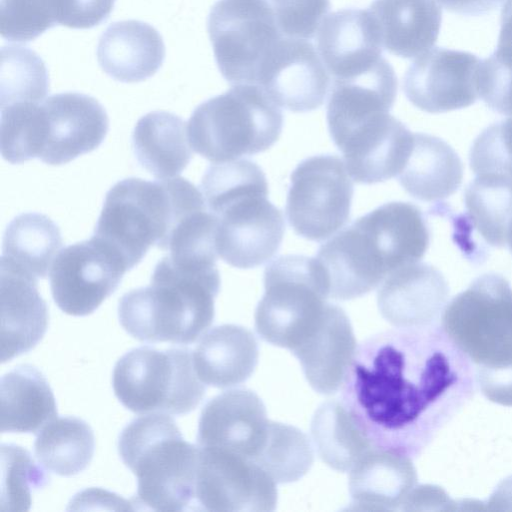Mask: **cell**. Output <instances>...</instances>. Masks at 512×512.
I'll return each mask as SVG.
<instances>
[{
  "instance_id": "cell-21",
  "label": "cell",
  "mask_w": 512,
  "mask_h": 512,
  "mask_svg": "<svg viewBox=\"0 0 512 512\" xmlns=\"http://www.w3.org/2000/svg\"><path fill=\"white\" fill-rule=\"evenodd\" d=\"M382 47L377 23L368 9L332 12L317 30V50L333 80L372 68L383 58Z\"/></svg>"
},
{
  "instance_id": "cell-27",
  "label": "cell",
  "mask_w": 512,
  "mask_h": 512,
  "mask_svg": "<svg viewBox=\"0 0 512 512\" xmlns=\"http://www.w3.org/2000/svg\"><path fill=\"white\" fill-rule=\"evenodd\" d=\"M368 10L391 54L417 58L437 41L442 21L438 0H373Z\"/></svg>"
},
{
  "instance_id": "cell-38",
  "label": "cell",
  "mask_w": 512,
  "mask_h": 512,
  "mask_svg": "<svg viewBox=\"0 0 512 512\" xmlns=\"http://www.w3.org/2000/svg\"><path fill=\"white\" fill-rule=\"evenodd\" d=\"M1 470V512L29 510L33 492L49 479L26 449L13 444L1 445Z\"/></svg>"
},
{
  "instance_id": "cell-6",
  "label": "cell",
  "mask_w": 512,
  "mask_h": 512,
  "mask_svg": "<svg viewBox=\"0 0 512 512\" xmlns=\"http://www.w3.org/2000/svg\"><path fill=\"white\" fill-rule=\"evenodd\" d=\"M265 293L255 328L265 341L293 351L319 327L329 303V284L316 258L289 254L264 271Z\"/></svg>"
},
{
  "instance_id": "cell-48",
  "label": "cell",
  "mask_w": 512,
  "mask_h": 512,
  "mask_svg": "<svg viewBox=\"0 0 512 512\" xmlns=\"http://www.w3.org/2000/svg\"><path fill=\"white\" fill-rule=\"evenodd\" d=\"M497 48L512 52V0H506L501 11Z\"/></svg>"
},
{
  "instance_id": "cell-9",
  "label": "cell",
  "mask_w": 512,
  "mask_h": 512,
  "mask_svg": "<svg viewBox=\"0 0 512 512\" xmlns=\"http://www.w3.org/2000/svg\"><path fill=\"white\" fill-rule=\"evenodd\" d=\"M113 389L119 401L138 414H186L205 394L191 350L186 347L132 349L114 367Z\"/></svg>"
},
{
  "instance_id": "cell-34",
  "label": "cell",
  "mask_w": 512,
  "mask_h": 512,
  "mask_svg": "<svg viewBox=\"0 0 512 512\" xmlns=\"http://www.w3.org/2000/svg\"><path fill=\"white\" fill-rule=\"evenodd\" d=\"M36 435L35 456L39 463L55 474H78L92 460L94 433L82 419L73 416L57 417Z\"/></svg>"
},
{
  "instance_id": "cell-31",
  "label": "cell",
  "mask_w": 512,
  "mask_h": 512,
  "mask_svg": "<svg viewBox=\"0 0 512 512\" xmlns=\"http://www.w3.org/2000/svg\"><path fill=\"white\" fill-rule=\"evenodd\" d=\"M0 430L37 434L57 418L53 392L44 375L31 365H21L1 378Z\"/></svg>"
},
{
  "instance_id": "cell-23",
  "label": "cell",
  "mask_w": 512,
  "mask_h": 512,
  "mask_svg": "<svg viewBox=\"0 0 512 512\" xmlns=\"http://www.w3.org/2000/svg\"><path fill=\"white\" fill-rule=\"evenodd\" d=\"M1 362L30 351L44 336L48 309L37 279L0 260Z\"/></svg>"
},
{
  "instance_id": "cell-42",
  "label": "cell",
  "mask_w": 512,
  "mask_h": 512,
  "mask_svg": "<svg viewBox=\"0 0 512 512\" xmlns=\"http://www.w3.org/2000/svg\"><path fill=\"white\" fill-rule=\"evenodd\" d=\"M477 88L479 97L489 108L512 116V52L496 48L481 61Z\"/></svg>"
},
{
  "instance_id": "cell-46",
  "label": "cell",
  "mask_w": 512,
  "mask_h": 512,
  "mask_svg": "<svg viewBox=\"0 0 512 512\" xmlns=\"http://www.w3.org/2000/svg\"><path fill=\"white\" fill-rule=\"evenodd\" d=\"M504 0H438L448 11L462 15H482L497 8Z\"/></svg>"
},
{
  "instance_id": "cell-26",
  "label": "cell",
  "mask_w": 512,
  "mask_h": 512,
  "mask_svg": "<svg viewBox=\"0 0 512 512\" xmlns=\"http://www.w3.org/2000/svg\"><path fill=\"white\" fill-rule=\"evenodd\" d=\"M165 58L159 32L139 20H124L107 27L99 38L97 60L110 77L126 83L153 76Z\"/></svg>"
},
{
  "instance_id": "cell-10",
  "label": "cell",
  "mask_w": 512,
  "mask_h": 512,
  "mask_svg": "<svg viewBox=\"0 0 512 512\" xmlns=\"http://www.w3.org/2000/svg\"><path fill=\"white\" fill-rule=\"evenodd\" d=\"M207 31L219 71L231 85H255L266 55L287 38L265 0H218L210 10Z\"/></svg>"
},
{
  "instance_id": "cell-33",
  "label": "cell",
  "mask_w": 512,
  "mask_h": 512,
  "mask_svg": "<svg viewBox=\"0 0 512 512\" xmlns=\"http://www.w3.org/2000/svg\"><path fill=\"white\" fill-rule=\"evenodd\" d=\"M311 435L319 457L334 470L345 472L373 446L357 427L338 400H328L318 407Z\"/></svg>"
},
{
  "instance_id": "cell-18",
  "label": "cell",
  "mask_w": 512,
  "mask_h": 512,
  "mask_svg": "<svg viewBox=\"0 0 512 512\" xmlns=\"http://www.w3.org/2000/svg\"><path fill=\"white\" fill-rule=\"evenodd\" d=\"M269 421L263 402L251 390L223 392L202 409L197 446L221 449L252 461L265 443Z\"/></svg>"
},
{
  "instance_id": "cell-11",
  "label": "cell",
  "mask_w": 512,
  "mask_h": 512,
  "mask_svg": "<svg viewBox=\"0 0 512 512\" xmlns=\"http://www.w3.org/2000/svg\"><path fill=\"white\" fill-rule=\"evenodd\" d=\"M353 182L336 155H316L301 161L291 174L286 216L296 234L323 241L349 220Z\"/></svg>"
},
{
  "instance_id": "cell-16",
  "label": "cell",
  "mask_w": 512,
  "mask_h": 512,
  "mask_svg": "<svg viewBox=\"0 0 512 512\" xmlns=\"http://www.w3.org/2000/svg\"><path fill=\"white\" fill-rule=\"evenodd\" d=\"M41 151L39 159L61 165L95 150L104 140L109 120L103 106L93 97L65 92L41 103Z\"/></svg>"
},
{
  "instance_id": "cell-15",
  "label": "cell",
  "mask_w": 512,
  "mask_h": 512,
  "mask_svg": "<svg viewBox=\"0 0 512 512\" xmlns=\"http://www.w3.org/2000/svg\"><path fill=\"white\" fill-rule=\"evenodd\" d=\"M255 85L278 106L308 112L323 104L330 77L310 40L284 38L260 64Z\"/></svg>"
},
{
  "instance_id": "cell-25",
  "label": "cell",
  "mask_w": 512,
  "mask_h": 512,
  "mask_svg": "<svg viewBox=\"0 0 512 512\" xmlns=\"http://www.w3.org/2000/svg\"><path fill=\"white\" fill-rule=\"evenodd\" d=\"M417 484L410 457L372 447L351 468L349 492L352 510H401Z\"/></svg>"
},
{
  "instance_id": "cell-14",
  "label": "cell",
  "mask_w": 512,
  "mask_h": 512,
  "mask_svg": "<svg viewBox=\"0 0 512 512\" xmlns=\"http://www.w3.org/2000/svg\"><path fill=\"white\" fill-rule=\"evenodd\" d=\"M481 60L469 52L440 47L417 57L403 77V91L417 108L442 113L468 107L479 97Z\"/></svg>"
},
{
  "instance_id": "cell-4",
  "label": "cell",
  "mask_w": 512,
  "mask_h": 512,
  "mask_svg": "<svg viewBox=\"0 0 512 512\" xmlns=\"http://www.w3.org/2000/svg\"><path fill=\"white\" fill-rule=\"evenodd\" d=\"M118 452L137 477L132 500L157 511H182L195 500L199 449L166 413H148L121 432Z\"/></svg>"
},
{
  "instance_id": "cell-8",
  "label": "cell",
  "mask_w": 512,
  "mask_h": 512,
  "mask_svg": "<svg viewBox=\"0 0 512 512\" xmlns=\"http://www.w3.org/2000/svg\"><path fill=\"white\" fill-rule=\"evenodd\" d=\"M176 215L169 179L126 178L107 192L93 236L115 250L131 270L153 245L165 249Z\"/></svg>"
},
{
  "instance_id": "cell-20",
  "label": "cell",
  "mask_w": 512,
  "mask_h": 512,
  "mask_svg": "<svg viewBox=\"0 0 512 512\" xmlns=\"http://www.w3.org/2000/svg\"><path fill=\"white\" fill-rule=\"evenodd\" d=\"M449 296L443 274L425 262L391 272L380 284L377 304L382 317L396 328L431 326Z\"/></svg>"
},
{
  "instance_id": "cell-43",
  "label": "cell",
  "mask_w": 512,
  "mask_h": 512,
  "mask_svg": "<svg viewBox=\"0 0 512 512\" xmlns=\"http://www.w3.org/2000/svg\"><path fill=\"white\" fill-rule=\"evenodd\" d=\"M283 36L312 39L330 8V0H265Z\"/></svg>"
},
{
  "instance_id": "cell-40",
  "label": "cell",
  "mask_w": 512,
  "mask_h": 512,
  "mask_svg": "<svg viewBox=\"0 0 512 512\" xmlns=\"http://www.w3.org/2000/svg\"><path fill=\"white\" fill-rule=\"evenodd\" d=\"M63 0H0V33L24 43L60 24Z\"/></svg>"
},
{
  "instance_id": "cell-12",
  "label": "cell",
  "mask_w": 512,
  "mask_h": 512,
  "mask_svg": "<svg viewBox=\"0 0 512 512\" xmlns=\"http://www.w3.org/2000/svg\"><path fill=\"white\" fill-rule=\"evenodd\" d=\"M129 271L122 257L95 236L62 249L50 270L57 306L73 316L96 310Z\"/></svg>"
},
{
  "instance_id": "cell-3",
  "label": "cell",
  "mask_w": 512,
  "mask_h": 512,
  "mask_svg": "<svg viewBox=\"0 0 512 512\" xmlns=\"http://www.w3.org/2000/svg\"><path fill=\"white\" fill-rule=\"evenodd\" d=\"M208 210L216 217L218 256L236 268H254L278 251L285 232L280 209L268 200L262 169L242 159L211 165L201 181Z\"/></svg>"
},
{
  "instance_id": "cell-30",
  "label": "cell",
  "mask_w": 512,
  "mask_h": 512,
  "mask_svg": "<svg viewBox=\"0 0 512 512\" xmlns=\"http://www.w3.org/2000/svg\"><path fill=\"white\" fill-rule=\"evenodd\" d=\"M132 147L140 165L158 179L178 176L192 156L186 123L166 111H153L138 120Z\"/></svg>"
},
{
  "instance_id": "cell-39",
  "label": "cell",
  "mask_w": 512,
  "mask_h": 512,
  "mask_svg": "<svg viewBox=\"0 0 512 512\" xmlns=\"http://www.w3.org/2000/svg\"><path fill=\"white\" fill-rule=\"evenodd\" d=\"M41 102H20L1 107L0 148L3 158L20 164L40 154Z\"/></svg>"
},
{
  "instance_id": "cell-47",
  "label": "cell",
  "mask_w": 512,
  "mask_h": 512,
  "mask_svg": "<svg viewBox=\"0 0 512 512\" xmlns=\"http://www.w3.org/2000/svg\"><path fill=\"white\" fill-rule=\"evenodd\" d=\"M488 510H512V476L502 481L487 502Z\"/></svg>"
},
{
  "instance_id": "cell-37",
  "label": "cell",
  "mask_w": 512,
  "mask_h": 512,
  "mask_svg": "<svg viewBox=\"0 0 512 512\" xmlns=\"http://www.w3.org/2000/svg\"><path fill=\"white\" fill-rule=\"evenodd\" d=\"M0 107L42 102L49 92L45 63L26 47L4 46L0 52Z\"/></svg>"
},
{
  "instance_id": "cell-24",
  "label": "cell",
  "mask_w": 512,
  "mask_h": 512,
  "mask_svg": "<svg viewBox=\"0 0 512 512\" xmlns=\"http://www.w3.org/2000/svg\"><path fill=\"white\" fill-rule=\"evenodd\" d=\"M357 348L344 310L328 304L316 331L291 351L299 360L311 387L325 395L337 392Z\"/></svg>"
},
{
  "instance_id": "cell-7",
  "label": "cell",
  "mask_w": 512,
  "mask_h": 512,
  "mask_svg": "<svg viewBox=\"0 0 512 512\" xmlns=\"http://www.w3.org/2000/svg\"><path fill=\"white\" fill-rule=\"evenodd\" d=\"M441 323L475 376L512 369V288L502 275L476 278L446 306Z\"/></svg>"
},
{
  "instance_id": "cell-22",
  "label": "cell",
  "mask_w": 512,
  "mask_h": 512,
  "mask_svg": "<svg viewBox=\"0 0 512 512\" xmlns=\"http://www.w3.org/2000/svg\"><path fill=\"white\" fill-rule=\"evenodd\" d=\"M398 82L391 64L382 58L369 70L333 80L327 103V124L337 146L372 118L388 113L396 99Z\"/></svg>"
},
{
  "instance_id": "cell-44",
  "label": "cell",
  "mask_w": 512,
  "mask_h": 512,
  "mask_svg": "<svg viewBox=\"0 0 512 512\" xmlns=\"http://www.w3.org/2000/svg\"><path fill=\"white\" fill-rule=\"evenodd\" d=\"M452 501L441 487L433 485L415 486L404 501L402 511L455 510Z\"/></svg>"
},
{
  "instance_id": "cell-49",
  "label": "cell",
  "mask_w": 512,
  "mask_h": 512,
  "mask_svg": "<svg viewBox=\"0 0 512 512\" xmlns=\"http://www.w3.org/2000/svg\"><path fill=\"white\" fill-rule=\"evenodd\" d=\"M505 247H507L512 254V218L506 232Z\"/></svg>"
},
{
  "instance_id": "cell-45",
  "label": "cell",
  "mask_w": 512,
  "mask_h": 512,
  "mask_svg": "<svg viewBox=\"0 0 512 512\" xmlns=\"http://www.w3.org/2000/svg\"><path fill=\"white\" fill-rule=\"evenodd\" d=\"M480 390L490 401L512 406V369L476 376Z\"/></svg>"
},
{
  "instance_id": "cell-2",
  "label": "cell",
  "mask_w": 512,
  "mask_h": 512,
  "mask_svg": "<svg viewBox=\"0 0 512 512\" xmlns=\"http://www.w3.org/2000/svg\"><path fill=\"white\" fill-rule=\"evenodd\" d=\"M219 289L216 260L167 255L155 266L148 286L121 297L118 317L139 341L190 344L213 322Z\"/></svg>"
},
{
  "instance_id": "cell-36",
  "label": "cell",
  "mask_w": 512,
  "mask_h": 512,
  "mask_svg": "<svg viewBox=\"0 0 512 512\" xmlns=\"http://www.w3.org/2000/svg\"><path fill=\"white\" fill-rule=\"evenodd\" d=\"M314 460L309 438L294 426L269 421L265 443L252 460L276 483L302 478Z\"/></svg>"
},
{
  "instance_id": "cell-13",
  "label": "cell",
  "mask_w": 512,
  "mask_h": 512,
  "mask_svg": "<svg viewBox=\"0 0 512 512\" xmlns=\"http://www.w3.org/2000/svg\"><path fill=\"white\" fill-rule=\"evenodd\" d=\"M195 500L216 512H266L277 503L276 482L256 463L216 448L199 447Z\"/></svg>"
},
{
  "instance_id": "cell-28",
  "label": "cell",
  "mask_w": 512,
  "mask_h": 512,
  "mask_svg": "<svg viewBox=\"0 0 512 512\" xmlns=\"http://www.w3.org/2000/svg\"><path fill=\"white\" fill-rule=\"evenodd\" d=\"M258 354L253 333L234 324L206 332L192 353L198 378L216 388L236 386L247 380L257 366Z\"/></svg>"
},
{
  "instance_id": "cell-17",
  "label": "cell",
  "mask_w": 512,
  "mask_h": 512,
  "mask_svg": "<svg viewBox=\"0 0 512 512\" xmlns=\"http://www.w3.org/2000/svg\"><path fill=\"white\" fill-rule=\"evenodd\" d=\"M329 284V297H361L391 273L374 236L361 217L321 245L315 257Z\"/></svg>"
},
{
  "instance_id": "cell-19",
  "label": "cell",
  "mask_w": 512,
  "mask_h": 512,
  "mask_svg": "<svg viewBox=\"0 0 512 512\" xmlns=\"http://www.w3.org/2000/svg\"><path fill=\"white\" fill-rule=\"evenodd\" d=\"M410 130L389 112L352 131L337 147L350 177L374 184L398 176L413 146Z\"/></svg>"
},
{
  "instance_id": "cell-41",
  "label": "cell",
  "mask_w": 512,
  "mask_h": 512,
  "mask_svg": "<svg viewBox=\"0 0 512 512\" xmlns=\"http://www.w3.org/2000/svg\"><path fill=\"white\" fill-rule=\"evenodd\" d=\"M469 157L475 175L512 178V116L486 127L474 140Z\"/></svg>"
},
{
  "instance_id": "cell-29",
  "label": "cell",
  "mask_w": 512,
  "mask_h": 512,
  "mask_svg": "<svg viewBox=\"0 0 512 512\" xmlns=\"http://www.w3.org/2000/svg\"><path fill=\"white\" fill-rule=\"evenodd\" d=\"M397 177L412 197L435 202L449 197L460 187L463 164L454 149L442 139L414 133L410 155Z\"/></svg>"
},
{
  "instance_id": "cell-5",
  "label": "cell",
  "mask_w": 512,
  "mask_h": 512,
  "mask_svg": "<svg viewBox=\"0 0 512 512\" xmlns=\"http://www.w3.org/2000/svg\"><path fill=\"white\" fill-rule=\"evenodd\" d=\"M283 114L258 85H233L201 103L188 121L195 152L212 163L234 161L270 148L280 137Z\"/></svg>"
},
{
  "instance_id": "cell-1",
  "label": "cell",
  "mask_w": 512,
  "mask_h": 512,
  "mask_svg": "<svg viewBox=\"0 0 512 512\" xmlns=\"http://www.w3.org/2000/svg\"><path fill=\"white\" fill-rule=\"evenodd\" d=\"M472 362L433 325L380 332L356 348L341 403L374 448L418 456L471 398Z\"/></svg>"
},
{
  "instance_id": "cell-32",
  "label": "cell",
  "mask_w": 512,
  "mask_h": 512,
  "mask_svg": "<svg viewBox=\"0 0 512 512\" xmlns=\"http://www.w3.org/2000/svg\"><path fill=\"white\" fill-rule=\"evenodd\" d=\"M62 246L59 227L46 215L23 213L7 226L1 259L31 276L45 278Z\"/></svg>"
},
{
  "instance_id": "cell-35",
  "label": "cell",
  "mask_w": 512,
  "mask_h": 512,
  "mask_svg": "<svg viewBox=\"0 0 512 512\" xmlns=\"http://www.w3.org/2000/svg\"><path fill=\"white\" fill-rule=\"evenodd\" d=\"M466 220L489 246L505 247L506 232L512 218V178L476 175L464 192Z\"/></svg>"
}]
</instances>
